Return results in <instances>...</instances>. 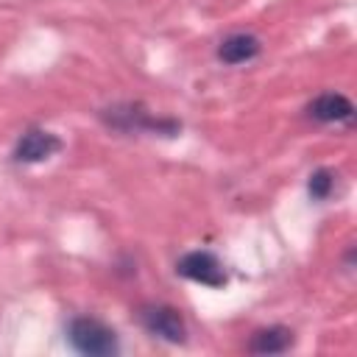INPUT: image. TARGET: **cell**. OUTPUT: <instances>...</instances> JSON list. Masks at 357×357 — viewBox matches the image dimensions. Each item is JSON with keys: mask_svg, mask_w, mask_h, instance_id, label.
I'll use <instances>...</instances> for the list:
<instances>
[{"mask_svg": "<svg viewBox=\"0 0 357 357\" xmlns=\"http://www.w3.org/2000/svg\"><path fill=\"white\" fill-rule=\"evenodd\" d=\"M100 117H103L112 128L126 131V134L151 131V134L173 137V134H178V128H181V123H176V120H170V117H156V114H151L142 103H117V106L103 109Z\"/></svg>", "mask_w": 357, "mask_h": 357, "instance_id": "1", "label": "cell"}, {"mask_svg": "<svg viewBox=\"0 0 357 357\" xmlns=\"http://www.w3.org/2000/svg\"><path fill=\"white\" fill-rule=\"evenodd\" d=\"M67 340L75 351L81 354H89V357H109L117 351V337L114 332L100 324L98 318H73L70 326H67Z\"/></svg>", "mask_w": 357, "mask_h": 357, "instance_id": "2", "label": "cell"}, {"mask_svg": "<svg viewBox=\"0 0 357 357\" xmlns=\"http://www.w3.org/2000/svg\"><path fill=\"white\" fill-rule=\"evenodd\" d=\"M139 324L148 335H153L159 340H167V343H184V337H187L184 318L170 304H145V307H139Z\"/></svg>", "mask_w": 357, "mask_h": 357, "instance_id": "3", "label": "cell"}, {"mask_svg": "<svg viewBox=\"0 0 357 357\" xmlns=\"http://www.w3.org/2000/svg\"><path fill=\"white\" fill-rule=\"evenodd\" d=\"M176 273L190 279V282L206 284V287H223L229 282L223 262L212 251H190V254H184L176 262Z\"/></svg>", "mask_w": 357, "mask_h": 357, "instance_id": "4", "label": "cell"}, {"mask_svg": "<svg viewBox=\"0 0 357 357\" xmlns=\"http://www.w3.org/2000/svg\"><path fill=\"white\" fill-rule=\"evenodd\" d=\"M61 148V139L45 128H28L17 145H14V159L17 162H25V165H33V162H45L50 159L56 151Z\"/></svg>", "mask_w": 357, "mask_h": 357, "instance_id": "5", "label": "cell"}, {"mask_svg": "<svg viewBox=\"0 0 357 357\" xmlns=\"http://www.w3.org/2000/svg\"><path fill=\"white\" fill-rule=\"evenodd\" d=\"M307 114L318 123H351L354 117V106L346 95L340 92H321L310 106Z\"/></svg>", "mask_w": 357, "mask_h": 357, "instance_id": "6", "label": "cell"}, {"mask_svg": "<svg viewBox=\"0 0 357 357\" xmlns=\"http://www.w3.org/2000/svg\"><path fill=\"white\" fill-rule=\"evenodd\" d=\"M259 50H262V45L254 33H231L218 45V59L223 64H245V61L257 59Z\"/></svg>", "mask_w": 357, "mask_h": 357, "instance_id": "7", "label": "cell"}, {"mask_svg": "<svg viewBox=\"0 0 357 357\" xmlns=\"http://www.w3.org/2000/svg\"><path fill=\"white\" fill-rule=\"evenodd\" d=\"M293 346V332L287 326H265L257 329L248 340L251 354H282Z\"/></svg>", "mask_w": 357, "mask_h": 357, "instance_id": "8", "label": "cell"}, {"mask_svg": "<svg viewBox=\"0 0 357 357\" xmlns=\"http://www.w3.org/2000/svg\"><path fill=\"white\" fill-rule=\"evenodd\" d=\"M332 187H335V173L326 170V167L315 170V173L310 176V181H307V190H310V195H312L315 201H326V198L332 195Z\"/></svg>", "mask_w": 357, "mask_h": 357, "instance_id": "9", "label": "cell"}]
</instances>
